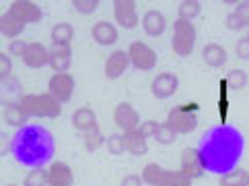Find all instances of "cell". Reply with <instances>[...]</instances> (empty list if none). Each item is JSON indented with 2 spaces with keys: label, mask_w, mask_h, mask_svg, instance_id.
I'll return each instance as SVG.
<instances>
[{
  "label": "cell",
  "mask_w": 249,
  "mask_h": 186,
  "mask_svg": "<svg viewBox=\"0 0 249 186\" xmlns=\"http://www.w3.org/2000/svg\"><path fill=\"white\" fill-rule=\"evenodd\" d=\"M163 167L159 164H146L144 170H142V182L148 184V186H159L163 178Z\"/></svg>",
  "instance_id": "26"
},
{
  "label": "cell",
  "mask_w": 249,
  "mask_h": 186,
  "mask_svg": "<svg viewBox=\"0 0 249 186\" xmlns=\"http://www.w3.org/2000/svg\"><path fill=\"white\" fill-rule=\"evenodd\" d=\"M202 58H204V62H206L208 66H212V68L225 66L227 60H229L227 50L222 48L220 43H206V46H204V50H202Z\"/></svg>",
  "instance_id": "19"
},
{
  "label": "cell",
  "mask_w": 249,
  "mask_h": 186,
  "mask_svg": "<svg viewBox=\"0 0 249 186\" xmlns=\"http://www.w3.org/2000/svg\"><path fill=\"white\" fill-rule=\"evenodd\" d=\"M19 105H21V110H23V114L27 118H37V95H35V93L23 95Z\"/></svg>",
  "instance_id": "30"
},
{
  "label": "cell",
  "mask_w": 249,
  "mask_h": 186,
  "mask_svg": "<svg viewBox=\"0 0 249 186\" xmlns=\"http://www.w3.org/2000/svg\"><path fill=\"white\" fill-rule=\"evenodd\" d=\"M27 46H29V43H25L23 40H13L11 46H8V54H11V56H21V58H23Z\"/></svg>",
  "instance_id": "36"
},
{
  "label": "cell",
  "mask_w": 249,
  "mask_h": 186,
  "mask_svg": "<svg viewBox=\"0 0 249 186\" xmlns=\"http://www.w3.org/2000/svg\"><path fill=\"white\" fill-rule=\"evenodd\" d=\"M218 182H220V186H249V172L237 167V170L222 174Z\"/></svg>",
  "instance_id": "23"
},
{
  "label": "cell",
  "mask_w": 249,
  "mask_h": 186,
  "mask_svg": "<svg viewBox=\"0 0 249 186\" xmlns=\"http://www.w3.org/2000/svg\"><path fill=\"white\" fill-rule=\"evenodd\" d=\"M245 25L241 23V19L235 15V13H231L229 17H227V29H231V31H239V29H243Z\"/></svg>",
  "instance_id": "40"
},
{
  "label": "cell",
  "mask_w": 249,
  "mask_h": 186,
  "mask_svg": "<svg viewBox=\"0 0 249 186\" xmlns=\"http://www.w3.org/2000/svg\"><path fill=\"white\" fill-rule=\"evenodd\" d=\"M175 137H177V132L169 126V124L165 122V124H159V128H157V132H155V139L159 141L161 145H171L173 141H175Z\"/></svg>",
  "instance_id": "31"
},
{
  "label": "cell",
  "mask_w": 249,
  "mask_h": 186,
  "mask_svg": "<svg viewBox=\"0 0 249 186\" xmlns=\"http://www.w3.org/2000/svg\"><path fill=\"white\" fill-rule=\"evenodd\" d=\"M144 182H142V176H136V174H130V176H126V178L122 180V184L120 186H142Z\"/></svg>",
  "instance_id": "41"
},
{
  "label": "cell",
  "mask_w": 249,
  "mask_h": 186,
  "mask_svg": "<svg viewBox=\"0 0 249 186\" xmlns=\"http://www.w3.org/2000/svg\"><path fill=\"white\" fill-rule=\"evenodd\" d=\"M48 170H41V167H35L31 170L23 180V186H48Z\"/></svg>",
  "instance_id": "29"
},
{
  "label": "cell",
  "mask_w": 249,
  "mask_h": 186,
  "mask_svg": "<svg viewBox=\"0 0 249 186\" xmlns=\"http://www.w3.org/2000/svg\"><path fill=\"white\" fill-rule=\"evenodd\" d=\"M142 29H144V33L150 35V38L163 35L165 29H167L165 15L161 11H146L144 17H142Z\"/></svg>",
  "instance_id": "15"
},
{
  "label": "cell",
  "mask_w": 249,
  "mask_h": 186,
  "mask_svg": "<svg viewBox=\"0 0 249 186\" xmlns=\"http://www.w3.org/2000/svg\"><path fill=\"white\" fill-rule=\"evenodd\" d=\"M48 180L50 186H72L74 174L70 170V165L64 162H54L48 170Z\"/></svg>",
  "instance_id": "14"
},
{
  "label": "cell",
  "mask_w": 249,
  "mask_h": 186,
  "mask_svg": "<svg viewBox=\"0 0 249 186\" xmlns=\"http://www.w3.org/2000/svg\"><path fill=\"white\" fill-rule=\"evenodd\" d=\"M72 64V48L70 43H52L50 48V66L56 73H66Z\"/></svg>",
  "instance_id": "10"
},
{
  "label": "cell",
  "mask_w": 249,
  "mask_h": 186,
  "mask_svg": "<svg viewBox=\"0 0 249 186\" xmlns=\"http://www.w3.org/2000/svg\"><path fill=\"white\" fill-rule=\"evenodd\" d=\"M150 89H153V95L159 97V100H167V97L175 95L177 89H179V79H177L173 73H161V75L155 77Z\"/></svg>",
  "instance_id": "11"
},
{
  "label": "cell",
  "mask_w": 249,
  "mask_h": 186,
  "mask_svg": "<svg viewBox=\"0 0 249 186\" xmlns=\"http://www.w3.org/2000/svg\"><path fill=\"white\" fill-rule=\"evenodd\" d=\"M13 73V60H11V54H4V52H0V77H2V81Z\"/></svg>",
  "instance_id": "35"
},
{
  "label": "cell",
  "mask_w": 249,
  "mask_h": 186,
  "mask_svg": "<svg viewBox=\"0 0 249 186\" xmlns=\"http://www.w3.org/2000/svg\"><path fill=\"white\" fill-rule=\"evenodd\" d=\"M107 149L111 155H122L126 151V145H124V135H111L107 137Z\"/></svg>",
  "instance_id": "34"
},
{
  "label": "cell",
  "mask_w": 249,
  "mask_h": 186,
  "mask_svg": "<svg viewBox=\"0 0 249 186\" xmlns=\"http://www.w3.org/2000/svg\"><path fill=\"white\" fill-rule=\"evenodd\" d=\"M113 17L124 29H134L140 23L134 0H113Z\"/></svg>",
  "instance_id": "9"
},
{
  "label": "cell",
  "mask_w": 249,
  "mask_h": 186,
  "mask_svg": "<svg viewBox=\"0 0 249 186\" xmlns=\"http://www.w3.org/2000/svg\"><path fill=\"white\" fill-rule=\"evenodd\" d=\"M99 0H72V6L76 8L78 13H83V15H91L95 13L97 8H99Z\"/></svg>",
  "instance_id": "33"
},
{
  "label": "cell",
  "mask_w": 249,
  "mask_h": 186,
  "mask_svg": "<svg viewBox=\"0 0 249 186\" xmlns=\"http://www.w3.org/2000/svg\"><path fill=\"white\" fill-rule=\"evenodd\" d=\"M200 11H202V4L198 2V0H183V2H179V6H177L179 19H183V21L196 19V17L200 15Z\"/></svg>",
  "instance_id": "27"
},
{
  "label": "cell",
  "mask_w": 249,
  "mask_h": 186,
  "mask_svg": "<svg viewBox=\"0 0 249 186\" xmlns=\"http://www.w3.org/2000/svg\"><path fill=\"white\" fill-rule=\"evenodd\" d=\"M159 186H192V178L181 170H165Z\"/></svg>",
  "instance_id": "25"
},
{
  "label": "cell",
  "mask_w": 249,
  "mask_h": 186,
  "mask_svg": "<svg viewBox=\"0 0 249 186\" xmlns=\"http://www.w3.org/2000/svg\"><path fill=\"white\" fill-rule=\"evenodd\" d=\"M101 145H103V135H101L99 128L85 132V147L89 151H95V149H99Z\"/></svg>",
  "instance_id": "32"
},
{
  "label": "cell",
  "mask_w": 249,
  "mask_h": 186,
  "mask_svg": "<svg viewBox=\"0 0 249 186\" xmlns=\"http://www.w3.org/2000/svg\"><path fill=\"white\" fill-rule=\"evenodd\" d=\"M225 81H227V87L231 91H239V89H243V87L247 85V73L243 68H233L227 75Z\"/></svg>",
  "instance_id": "28"
},
{
  "label": "cell",
  "mask_w": 249,
  "mask_h": 186,
  "mask_svg": "<svg viewBox=\"0 0 249 186\" xmlns=\"http://www.w3.org/2000/svg\"><path fill=\"white\" fill-rule=\"evenodd\" d=\"M8 13L13 17H17L19 21H23L25 25L27 23H39L43 19V11L39 4L31 2V0H15L8 6Z\"/></svg>",
  "instance_id": "7"
},
{
  "label": "cell",
  "mask_w": 249,
  "mask_h": 186,
  "mask_svg": "<svg viewBox=\"0 0 249 186\" xmlns=\"http://www.w3.org/2000/svg\"><path fill=\"white\" fill-rule=\"evenodd\" d=\"M6 186H15V184H6Z\"/></svg>",
  "instance_id": "42"
},
{
  "label": "cell",
  "mask_w": 249,
  "mask_h": 186,
  "mask_svg": "<svg viewBox=\"0 0 249 186\" xmlns=\"http://www.w3.org/2000/svg\"><path fill=\"white\" fill-rule=\"evenodd\" d=\"M25 29V23L19 21L17 17H13L11 13H4L0 17V33L4 35V38H17V35H21Z\"/></svg>",
  "instance_id": "21"
},
{
  "label": "cell",
  "mask_w": 249,
  "mask_h": 186,
  "mask_svg": "<svg viewBox=\"0 0 249 186\" xmlns=\"http://www.w3.org/2000/svg\"><path fill=\"white\" fill-rule=\"evenodd\" d=\"M181 172L190 178H202L206 174V165H204L202 151L196 147H185L181 151Z\"/></svg>",
  "instance_id": "6"
},
{
  "label": "cell",
  "mask_w": 249,
  "mask_h": 186,
  "mask_svg": "<svg viewBox=\"0 0 249 186\" xmlns=\"http://www.w3.org/2000/svg\"><path fill=\"white\" fill-rule=\"evenodd\" d=\"M74 77L70 73H56L48 83V93H52L60 103H66L74 95Z\"/></svg>",
  "instance_id": "5"
},
{
  "label": "cell",
  "mask_w": 249,
  "mask_h": 186,
  "mask_svg": "<svg viewBox=\"0 0 249 186\" xmlns=\"http://www.w3.org/2000/svg\"><path fill=\"white\" fill-rule=\"evenodd\" d=\"M62 114V103L52 93L37 95V118H58Z\"/></svg>",
  "instance_id": "17"
},
{
  "label": "cell",
  "mask_w": 249,
  "mask_h": 186,
  "mask_svg": "<svg viewBox=\"0 0 249 186\" xmlns=\"http://www.w3.org/2000/svg\"><path fill=\"white\" fill-rule=\"evenodd\" d=\"M128 56H130V62L138 70H153L159 60L157 52L150 46H146L144 41H132L128 48Z\"/></svg>",
  "instance_id": "4"
},
{
  "label": "cell",
  "mask_w": 249,
  "mask_h": 186,
  "mask_svg": "<svg viewBox=\"0 0 249 186\" xmlns=\"http://www.w3.org/2000/svg\"><path fill=\"white\" fill-rule=\"evenodd\" d=\"M237 56L241 60H249V40L247 38H241L237 41Z\"/></svg>",
  "instance_id": "39"
},
{
  "label": "cell",
  "mask_w": 249,
  "mask_h": 186,
  "mask_svg": "<svg viewBox=\"0 0 249 186\" xmlns=\"http://www.w3.org/2000/svg\"><path fill=\"white\" fill-rule=\"evenodd\" d=\"M72 124H74V128L81 130V132H89V130L99 128L97 126V114L91 108H78L72 114Z\"/></svg>",
  "instance_id": "20"
},
{
  "label": "cell",
  "mask_w": 249,
  "mask_h": 186,
  "mask_svg": "<svg viewBox=\"0 0 249 186\" xmlns=\"http://www.w3.org/2000/svg\"><path fill=\"white\" fill-rule=\"evenodd\" d=\"M235 15L241 19V23L245 25H249V0H245V2H239L237 4V8H235Z\"/></svg>",
  "instance_id": "37"
},
{
  "label": "cell",
  "mask_w": 249,
  "mask_h": 186,
  "mask_svg": "<svg viewBox=\"0 0 249 186\" xmlns=\"http://www.w3.org/2000/svg\"><path fill=\"white\" fill-rule=\"evenodd\" d=\"M157 128H159V122H157V120H146V122H142L140 126H138V130H140L146 139H148V137H155Z\"/></svg>",
  "instance_id": "38"
},
{
  "label": "cell",
  "mask_w": 249,
  "mask_h": 186,
  "mask_svg": "<svg viewBox=\"0 0 249 186\" xmlns=\"http://www.w3.org/2000/svg\"><path fill=\"white\" fill-rule=\"evenodd\" d=\"M247 40H249V35H247Z\"/></svg>",
  "instance_id": "43"
},
{
  "label": "cell",
  "mask_w": 249,
  "mask_h": 186,
  "mask_svg": "<svg viewBox=\"0 0 249 186\" xmlns=\"http://www.w3.org/2000/svg\"><path fill=\"white\" fill-rule=\"evenodd\" d=\"M113 122L118 124L124 132L136 130L140 126V114L132 103L122 102V103L115 105V110H113Z\"/></svg>",
  "instance_id": "8"
},
{
  "label": "cell",
  "mask_w": 249,
  "mask_h": 186,
  "mask_svg": "<svg viewBox=\"0 0 249 186\" xmlns=\"http://www.w3.org/2000/svg\"><path fill=\"white\" fill-rule=\"evenodd\" d=\"M91 35L99 46H113V43L118 41V29H115V25L109 21L95 23L91 29Z\"/></svg>",
  "instance_id": "16"
},
{
  "label": "cell",
  "mask_w": 249,
  "mask_h": 186,
  "mask_svg": "<svg viewBox=\"0 0 249 186\" xmlns=\"http://www.w3.org/2000/svg\"><path fill=\"white\" fill-rule=\"evenodd\" d=\"M124 145H126V151L132 155H144L148 151V143H146V137L136 128V130H130V132H124Z\"/></svg>",
  "instance_id": "18"
},
{
  "label": "cell",
  "mask_w": 249,
  "mask_h": 186,
  "mask_svg": "<svg viewBox=\"0 0 249 186\" xmlns=\"http://www.w3.org/2000/svg\"><path fill=\"white\" fill-rule=\"evenodd\" d=\"M173 52L177 56H190L196 46V27L192 21L177 19L173 23V40H171Z\"/></svg>",
  "instance_id": "3"
},
{
  "label": "cell",
  "mask_w": 249,
  "mask_h": 186,
  "mask_svg": "<svg viewBox=\"0 0 249 186\" xmlns=\"http://www.w3.org/2000/svg\"><path fill=\"white\" fill-rule=\"evenodd\" d=\"M130 64L132 62H130L128 52L115 50L113 54H109V58L105 60V77L111 79V81H115V79H120L124 73H126Z\"/></svg>",
  "instance_id": "13"
},
{
  "label": "cell",
  "mask_w": 249,
  "mask_h": 186,
  "mask_svg": "<svg viewBox=\"0 0 249 186\" xmlns=\"http://www.w3.org/2000/svg\"><path fill=\"white\" fill-rule=\"evenodd\" d=\"M74 38V27L70 23H56L52 27V43H70Z\"/></svg>",
  "instance_id": "24"
},
{
  "label": "cell",
  "mask_w": 249,
  "mask_h": 186,
  "mask_svg": "<svg viewBox=\"0 0 249 186\" xmlns=\"http://www.w3.org/2000/svg\"><path fill=\"white\" fill-rule=\"evenodd\" d=\"M198 110H200L198 103L177 105V108H173L169 112L167 124L177 132V135H190V132H194L196 126H198V118H196Z\"/></svg>",
  "instance_id": "2"
},
{
  "label": "cell",
  "mask_w": 249,
  "mask_h": 186,
  "mask_svg": "<svg viewBox=\"0 0 249 186\" xmlns=\"http://www.w3.org/2000/svg\"><path fill=\"white\" fill-rule=\"evenodd\" d=\"M25 66L29 68H43L50 64V50L39 41H31L23 54Z\"/></svg>",
  "instance_id": "12"
},
{
  "label": "cell",
  "mask_w": 249,
  "mask_h": 186,
  "mask_svg": "<svg viewBox=\"0 0 249 186\" xmlns=\"http://www.w3.org/2000/svg\"><path fill=\"white\" fill-rule=\"evenodd\" d=\"M239 151H241V141L235 130L220 128L208 139L206 147L202 151L204 165L210 170H218L227 174V170L237 162Z\"/></svg>",
  "instance_id": "1"
},
{
  "label": "cell",
  "mask_w": 249,
  "mask_h": 186,
  "mask_svg": "<svg viewBox=\"0 0 249 186\" xmlns=\"http://www.w3.org/2000/svg\"><path fill=\"white\" fill-rule=\"evenodd\" d=\"M2 118L6 124H11V126H23L25 120H27V116H25L23 110H21V105L11 103V102H6L2 105Z\"/></svg>",
  "instance_id": "22"
}]
</instances>
